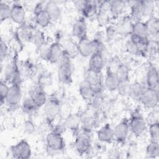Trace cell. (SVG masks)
<instances>
[{
    "label": "cell",
    "instance_id": "cell-1",
    "mask_svg": "<svg viewBox=\"0 0 159 159\" xmlns=\"http://www.w3.org/2000/svg\"><path fill=\"white\" fill-rule=\"evenodd\" d=\"M57 77L58 81L65 84H70L73 81V66L71 58L65 51L58 63Z\"/></svg>",
    "mask_w": 159,
    "mask_h": 159
},
{
    "label": "cell",
    "instance_id": "cell-2",
    "mask_svg": "<svg viewBox=\"0 0 159 159\" xmlns=\"http://www.w3.org/2000/svg\"><path fill=\"white\" fill-rule=\"evenodd\" d=\"M47 150L50 153L61 152L65 147V142L60 131L57 129L49 132L45 137Z\"/></svg>",
    "mask_w": 159,
    "mask_h": 159
},
{
    "label": "cell",
    "instance_id": "cell-3",
    "mask_svg": "<svg viewBox=\"0 0 159 159\" xmlns=\"http://www.w3.org/2000/svg\"><path fill=\"white\" fill-rule=\"evenodd\" d=\"M4 81L11 84L22 82V74L18 63V53L15 52L12 60L4 68Z\"/></svg>",
    "mask_w": 159,
    "mask_h": 159
},
{
    "label": "cell",
    "instance_id": "cell-4",
    "mask_svg": "<svg viewBox=\"0 0 159 159\" xmlns=\"http://www.w3.org/2000/svg\"><path fill=\"white\" fill-rule=\"evenodd\" d=\"M61 109V103L55 94H52L43 106V112L45 118L49 124H51L58 116Z\"/></svg>",
    "mask_w": 159,
    "mask_h": 159
},
{
    "label": "cell",
    "instance_id": "cell-5",
    "mask_svg": "<svg viewBox=\"0 0 159 159\" xmlns=\"http://www.w3.org/2000/svg\"><path fill=\"white\" fill-rule=\"evenodd\" d=\"M83 80L90 84L96 96L101 94L104 88V78L101 72H97L88 68L84 73Z\"/></svg>",
    "mask_w": 159,
    "mask_h": 159
},
{
    "label": "cell",
    "instance_id": "cell-6",
    "mask_svg": "<svg viewBox=\"0 0 159 159\" xmlns=\"http://www.w3.org/2000/svg\"><path fill=\"white\" fill-rule=\"evenodd\" d=\"M91 139L90 133L81 131L76 134L74 141V147L80 155H87L91 149Z\"/></svg>",
    "mask_w": 159,
    "mask_h": 159
},
{
    "label": "cell",
    "instance_id": "cell-7",
    "mask_svg": "<svg viewBox=\"0 0 159 159\" xmlns=\"http://www.w3.org/2000/svg\"><path fill=\"white\" fill-rule=\"evenodd\" d=\"M129 123L130 130L136 137L143 135L147 127L145 118L139 111H135L132 114L129 119Z\"/></svg>",
    "mask_w": 159,
    "mask_h": 159
},
{
    "label": "cell",
    "instance_id": "cell-8",
    "mask_svg": "<svg viewBox=\"0 0 159 159\" xmlns=\"http://www.w3.org/2000/svg\"><path fill=\"white\" fill-rule=\"evenodd\" d=\"M10 152L14 158L28 159L32 155V148L26 140L22 139L11 147Z\"/></svg>",
    "mask_w": 159,
    "mask_h": 159
},
{
    "label": "cell",
    "instance_id": "cell-9",
    "mask_svg": "<svg viewBox=\"0 0 159 159\" xmlns=\"http://www.w3.org/2000/svg\"><path fill=\"white\" fill-rule=\"evenodd\" d=\"M158 91L145 87L140 100V102L142 103L143 107L147 109H155L158 106Z\"/></svg>",
    "mask_w": 159,
    "mask_h": 159
},
{
    "label": "cell",
    "instance_id": "cell-10",
    "mask_svg": "<svg viewBox=\"0 0 159 159\" xmlns=\"http://www.w3.org/2000/svg\"><path fill=\"white\" fill-rule=\"evenodd\" d=\"M22 97L21 83H13L9 87L6 98V104L9 107H16L20 102Z\"/></svg>",
    "mask_w": 159,
    "mask_h": 159
},
{
    "label": "cell",
    "instance_id": "cell-11",
    "mask_svg": "<svg viewBox=\"0 0 159 159\" xmlns=\"http://www.w3.org/2000/svg\"><path fill=\"white\" fill-rule=\"evenodd\" d=\"M74 4L77 10L82 14V17L86 18L96 14L98 9V1H76Z\"/></svg>",
    "mask_w": 159,
    "mask_h": 159
},
{
    "label": "cell",
    "instance_id": "cell-12",
    "mask_svg": "<svg viewBox=\"0 0 159 159\" xmlns=\"http://www.w3.org/2000/svg\"><path fill=\"white\" fill-rule=\"evenodd\" d=\"M130 130L128 118L122 119L114 128V140L119 143L125 142Z\"/></svg>",
    "mask_w": 159,
    "mask_h": 159
},
{
    "label": "cell",
    "instance_id": "cell-13",
    "mask_svg": "<svg viewBox=\"0 0 159 159\" xmlns=\"http://www.w3.org/2000/svg\"><path fill=\"white\" fill-rule=\"evenodd\" d=\"M29 97L34 101L37 106L40 108L45 105L48 96L44 89V87L37 83V85L31 89Z\"/></svg>",
    "mask_w": 159,
    "mask_h": 159
},
{
    "label": "cell",
    "instance_id": "cell-14",
    "mask_svg": "<svg viewBox=\"0 0 159 159\" xmlns=\"http://www.w3.org/2000/svg\"><path fill=\"white\" fill-rule=\"evenodd\" d=\"M11 19L19 26L25 24L26 11L20 3L16 2L11 6Z\"/></svg>",
    "mask_w": 159,
    "mask_h": 159
},
{
    "label": "cell",
    "instance_id": "cell-15",
    "mask_svg": "<svg viewBox=\"0 0 159 159\" xmlns=\"http://www.w3.org/2000/svg\"><path fill=\"white\" fill-rule=\"evenodd\" d=\"M134 21L129 15L120 17L114 25L117 34L120 35H131Z\"/></svg>",
    "mask_w": 159,
    "mask_h": 159
},
{
    "label": "cell",
    "instance_id": "cell-16",
    "mask_svg": "<svg viewBox=\"0 0 159 159\" xmlns=\"http://www.w3.org/2000/svg\"><path fill=\"white\" fill-rule=\"evenodd\" d=\"M64 53L61 44L56 41L50 43L47 61L50 63H58Z\"/></svg>",
    "mask_w": 159,
    "mask_h": 159
},
{
    "label": "cell",
    "instance_id": "cell-17",
    "mask_svg": "<svg viewBox=\"0 0 159 159\" xmlns=\"http://www.w3.org/2000/svg\"><path fill=\"white\" fill-rule=\"evenodd\" d=\"M103 83L104 87L109 91H115L117 90L120 81L115 71L110 67L107 68Z\"/></svg>",
    "mask_w": 159,
    "mask_h": 159
},
{
    "label": "cell",
    "instance_id": "cell-18",
    "mask_svg": "<svg viewBox=\"0 0 159 159\" xmlns=\"http://www.w3.org/2000/svg\"><path fill=\"white\" fill-rule=\"evenodd\" d=\"M71 32L72 35L78 40L88 37V27L84 17L81 16L75 20L73 24Z\"/></svg>",
    "mask_w": 159,
    "mask_h": 159
},
{
    "label": "cell",
    "instance_id": "cell-19",
    "mask_svg": "<svg viewBox=\"0 0 159 159\" xmlns=\"http://www.w3.org/2000/svg\"><path fill=\"white\" fill-rule=\"evenodd\" d=\"M97 139L102 143H111L114 140L113 128L109 124H105L97 131Z\"/></svg>",
    "mask_w": 159,
    "mask_h": 159
},
{
    "label": "cell",
    "instance_id": "cell-20",
    "mask_svg": "<svg viewBox=\"0 0 159 159\" xmlns=\"http://www.w3.org/2000/svg\"><path fill=\"white\" fill-rule=\"evenodd\" d=\"M147 87L158 91L159 89V76L157 67L151 65L149 66L146 74Z\"/></svg>",
    "mask_w": 159,
    "mask_h": 159
},
{
    "label": "cell",
    "instance_id": "cell-21",
    "mask_svg": "<svg viewBox=\"0 0 159 159\" xmlns=\"http://www.w3.org/2000/svg\"><path fill=\"white\" fill-rule=\"evenodd\" d=\"M107 2L108 1L99 2V4L96 12V18L99 25L101 26L107 25L110 20L111 14L108 9Z\"/></svg>",
    "mask_w": 159,
    "mask_h": 159
},
{
    "label": "cell",
    "instance_id": "cell-22",
    "mask_svg": "<svg viewBox=\"0 0 159 159\" xmlns=\"http://www.w3.org/2000/svg\"><path fill=\"white\" fill-rule=\"evenodd\" d=\"M64 127L76 134L79 132L81 127L80 114L72 113L68 114L65 119L63 122Z\"/></svg>",
    "mask_w": 159,
    "mask_h": 159
},
{
    "label": "cell",
    "instance_id": "cell-23",
    "mask_svg": "<svg viewBox=\"0 0 159 159\" xmlns=\"http://www.w3.org/2000/svg\"><path fill=\"white\" fill-rule=\"evenodd\" d=\"M35 30L30 25L24 24L19 26L17 29L16 35V37L20 43H24L27 42H31L32 38Z\"/></svg>",
    "mask_w": 159,
    "mask_h": 159
},
{
    "label": "cell",
    "instance_id": "cell-24",
    "mask_svg": "<svg viewBox=\"0 0 159 159\" xmlns=\"http://www.w3.org/2000/svg\"><path fill=\"white\" fill-rule=\"evenodd\" d=\"M77 46L79 55L84 58L89 57L94 53L92 40L89 39L88 37L79 40Z\"/></svg>",
    "mask_w": 159,
    "mask_h": 159
},
{
    "label": "cell",
    "instance_id": "cell-25",
    "mask_svg": "<svg viewBox=\"0 0 159 159\" xmlns=\"http://www.w3.org/2000/svg\"><path fill=\"white\" fill-rule=\"evenodd\" d=\"M104 66V60L102 53H93L90 57L88 62V68L97 71L102 72Z\"/></svg>",
    "mask_w": 159,
    "mask_h": 159
},
{
    "label": "cell",
    "instance_id": "cell-26",
    "mask_svg": "<svg viewBox=\"0 0 159 159\" xmlns=\"http://www.w3.org/2000/svg\"><path fill=\"white\" fill-rule=\"evenodd\" d=\"M79 93L83 100L90 102L96 97L90 84L84 80L81 81L79 86Z\"/></svg>",
    "mask_w": 159,
    "mask_h": 159
},
{
    "label": "cell",
    "instance_id": "cell-27",
    "mask_svg": "<svg viewBox=\"0 0 159 159\" xmlns=\"http://www.w3.org/2000/svg\"><path fill=\"white\" fill-rule=\"evenodd\" d=\"M149 37L158 39L159 34V19L154 16L149 17L145 22Z\"/></svg>",
    "mask_w": 159,
    "mask_h": 159
},
{
    "label": "cell",
    "instance_id": "cell-28",
    "mask_svg": "<svg viewBox=\"0 0 159 159\" xmlns=\"http://www.w3.org/2000/svg\"><path fill=\"white\" fill-rule=\"evenodd\" d=\"M45 11L50 16L52 21H57L61 17V9L55 1H50L47 2L45 4Z\"/></svg>",
    "mask_w": 159,
    "mask_h": 159
},
{
    "label": "cell",
    "instance_id": "cell-29",
    "mask_svg": "<svg viewBox=\"0 0 159 159\" xmlns=\"http://www.w3.org/2000/svg\"><path fill=\"white\" fill-rule=\"evenodd\" d=\"M132 34L144 39H150L149 34L145 22L138 20L134 22Z\"/></svg>",
    "mask_w": 159,
    "mask_h": 159
},
{
    "label": "cell",
    "instance_id": "cell-30",
    "mask_svg": "<svg viewBox=\"0 0 159 159\" xmlns=\"http://www.w3.org/2000/svg\"><path fill=\"white\" fill-rule=\"evenodd\" d=\"M125 5L126 2L122 1H108V9L111 16L113 17H119L124 12Z\"/></svg>",
    "mask_w": 159,
    "mask_h": 159
},
{
    "label": "cell",
    "instance_id": "cell-31",
    "mask_svg": "<svg viewBox=\"0 0 159 159\" xmlns=\"http://www.w3.org/2000/svg\"><path fill=\"white\" fill-rule=\"evenodd\" d=\"M145 88L140 82L135 81L130 83L128 96L134 101H140Z\"/></svg>",
    "mask_w": 159,
    "mask_h": 159
},
{
    "label": "cell",
    "instance_id": "cell-32",
    "mask_svg": "<svg viewBox=\"0 0 159 159\" xmlns=\"http://www.w3.org/2000/svg\"><path fill=\"white\" fill-rule=\"evenodd\" d=\"M130 12V17L134 22L140 20V18L142 17V1H130L128 2Z\"/></svg>",
    "mask_w": 159,
    "mask_h": 159
},
{
    "label": "cell",
    "instance_id": "cell-33",
    "mask_svg": "<svg viewBox=\"0 0 159 159\" xmlns=\"http://www.w3.org/2000/svg\"><path fill=\"white\" fill-rule=\"evenodd\" d=\"M81 129L82 131L91 133L93 127H94L96 119L94 117L88 114H81Z\"/></svg>",
    "mask_w": 159,
    "mask_h": 159
},
{
    "label": "cell",
    "instance_id": "cell-34",
    "mask_svg": "<svg viewBox=\"0 0 159 159\" xmlns=\"http://www.w3.org/2000/svg\"><path fill=\"white\" fill-rule=\"evenodd\" d=\"M35 23L42 28L48 27L52 21L47 12L45 10L34 14Z\"/></svg>",
    "mask_w": 159,
    "mask_h": 159
},
{
    "label": "cell",
    "instance_id": "cell-35",
    "mask_svg": "<svg viewBox=\"0 0 159 159\" xmlns=\"http://www.w3.org/2000/svg\"><path fill=\"white\" fill-rule=\"evenodd\" d=\"M40 108L37 106L34 101L30 98H27L22 104V110L27 115L32 116L37 113Z\"/></svg>",
    "mask_w": 159,
    "mask_h": 159
},
{
    "label": "cell",
    "instance_id": "cell-36",
    "mask_svg": "<svg viewBox=\"0 0 159 159\" xmlns=\"http://www.w3.org/2000/svg\"><path fill=\"white\" fill-rule=\"evenodd\" d=\"M158 142L150 141L146 147L145 157L148 158H155L159 155Z\"/></svg>",
    "mask_w": 159,
    "mask_h": 159
},
{
    "label": "cell",
    "instance_id": "cell-37",
    "mask_svg": "<svg viewBox=\"0 0 159 159\" xmlns=\"http://www.w3.org/2000/svg\"><path fill=\"white\" fill-rule=\"evenodd\" d=\"M62 47L64 49V51L71 58H73L76 55H79L77 43H75L71 39L66 40L64 43V45H62Z\"/></svg>",
    "mask_w": 159,
    "mask_h": 159
},
{
    "label": "cell",
    "instance_id": "cell-38",
    "mask_svg": "<svg viewBox=\"0 0 159 159\" xmlns=\"http://www.w3.org/2000/svg\"><path fill=\"white\" fill-rule=\"evenodd\" d=\"M31 42L38 50H39L43 45L46 43L45 36L43 32L40 30H35Z\"/></svg>",
    "mask_w": 159,
    "mask_h": 159
},
{
    "label": "cell",
    "instance_id": "cell-39",
    "mask_svg": "<svg viewBox=\"0 0 159 159\" xmlns=\"http://www.w3.org/2000/svg\"><path fill=\"white\" fill-rule=\"evenodd\" d=\"M114 71L116 73L120 82L130 80L129 70L125 64H119Z\"/></svg>",
    "mask_w": 159,
    "mask_h": 159
},
{
    "label": "cell",
    "instance_id": "cell-40",
    "mask_svg": "<svg viewBox=\"0 0 159 159\" xmlns=\"http://www.w3.org/2000/svg\"><path fill=\"white\" fill-rule=\"evenodd\" d=\"M155 4L153 1H142V16L150 17L153 16Z\"/></svg>",
    "mask_w": 159,
    "mask_h": 159
},
{
    "label": "cell",
    "instance_id": "cell-41",
    "mask_svg": "<svg viewBox=\"0 0 159 159\" xmlns=\"http://www.w3.org/2000/svg\"><path fill=\"white\" fill-rule=\"evenodd\" d=\"M11 6L1 1L0 2V20L1 22L11 19Z\"/></svg>",
    "mask_w": 159,
    "mask_h": 159
},
{
    "label": "cell",
    "instance_id": "cell-42",
    "mask_svg": "<svg viewBox=\"0 0 159 159\" xmlns=\"http://www.w3.org/2000/svg\"><path fill=\"white\" fill-rule=\"evenodd\" d=\"M148 133L151 141H159V122L148 125Z\"/></svg>",
    "mask_w": 159,
    "mask_h": 159
},
{
    "label": "cell",
    "instance_id": "cell-43",
    "mask_svg": "<svg viewBox=\"0 0 159 159\" xmlns=\"http://www.w3.org/2000/svg\"><path fill=\"white\" fill-rule=\"evenodd\" d=\"M9 86L7 83L4 80H1L0 82V103L2 106L6 103V98L9 90Z\"/></svg>",
    "mask_w": 159,
    "mask_h": 159
},
{
    "label": "cell",
    "instance_id": "cell-44",
    "mask_svg": "<svg viewBox=\"0 0 159 159\" xmlns=\"http://www.w3.org/2000/svg\"><path fill=\"white\" fill-rule=\"evenodd\" d=\"M22 65H22V70H23L24 74H25V75L29 77L33 76L36 69L34 64L30 61L27 60Z\"/></svg>",
    "mask_w": 159,
    "mask_h": 159
},
{
    "label": "cell",
    "instance_id": "cell-45",
    "mask_svg": "<svg viewBox=\"0 0 159 159\" xmlns=\"http://www.w3.org/2000/svg\"><path fill=\"white\" fill-rule=\"evenodd\" d=\"M147 125L148 126L150 125L153 124L155 123H158V112L155 109H152L147 116L145 119Z\"/></svg>",
    "mask_w": 159,
    "mask_h": 159
},
{
    "label": "cell",
    "instance_id": "cell-46",
    "mask_svg": "<svg viewBox=\"0 0 159 159\" xmlns=\"http://www.w3.org/2000/svg\"><path fill=\"white\" fill-rule=\"evenodd\" d=\"M130 85V80L120 81L117 91L120 94V95L123 96H128Z\"/></svg>",
    "mask_w": 159,
    "mask_h": 159
},
{
    "label": "cell",
    "instance_id": "cell-47",
    "mask_svg": "<svg viewBox=\"0 0 159 159\" xmlns=\"http://www.w3.org/2000/svg\"><path fill=\"white\" fill-rule=\"evenodd\" d=\"M23 129L24 132L26 134H31L35 132V125L32 120L28 119L24 122L23 125Z\"/></svg>",
    "mask_w": 159,
    "mask_h": 159
},
{
    "label": "cell",
    "instance_id": "cell-48",
    "mask_svg": "<svg viewBox=\"0 0 159 159\" xmlns=\"http://www.w3.org/2000/svg\"><path fill=\"white\" fill-rule=\"evenodd\" d=\"M1 47H0V58L1 63L2 61L6 58V56L7 55L9 48L7 43L4 41L2 39H1Z\"/></svg>",
    "mask_w": 159,
    "mask_h": 159
},
{
    "label": "cell",
    "instance_id": "cell-49",
    "mask_svg": "<svg viewBox=\"0 0 159 159\" xmlns=\"http://www.w3.org/2000/svg\"><path fill=\"white\" fill-rule=\"evenodd\" d=\"M92 43L94 49V53L98 52L102 53L104 50V44L102 41L99 39H94L92 40Z\"/></svg>",
    "mask_w": 159,
    "mask_h": 159
},
{
    "label": "cell",
    "instance_id": "cell-50",
    "mask_svg": "<svg viewBox=\"0 0 159 159\" xmlns=\"http://www.w3.org/2000/svg\"><path fill=\"white\" fill-rule=\"evenodd\" d=\"M45 9V4L44 5L43 4V2H38L37 4H36V5L34 7V14L37 13V12H39L42 11H43Z\"/></svg>",
    "mask_w": 159,
    "mask_h": 159
}]
</instances>
